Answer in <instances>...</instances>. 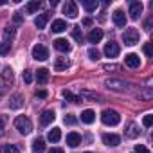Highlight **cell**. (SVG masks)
Returning <instances> with one entry per match:
<instances>
[{
    "label": "cell",
    "mask_w": 153,
    "mask_h": 153,
    "mask_svg": "<svg viewBox=\"0 0 153 153\" xmlns=\"http://www.w3.org/2000/svg\"><path fill=\"white\" fill-rule=\"evenodd\" d=\"M15 128H16L22 135H29V133L33 131V123H31L29 117H25V115H18V117L15 119Z\"/></svg>",
    "instance_id": "6da1fadb"
},
{
    "label": "cell",
    "mask_w": 153,
    "mask_h": 153,
    "mask_svg": "<svg viewBox=\"0 0 153 153\" xmlns=\"http://www.w3.org/2000/svg\"><path fill=\"white\" fill-rule=\"evenodd\" d=\"M101 121H103L106 126H117V124L121 123V115H119V112L106 108V110H103V114H101Z\"/></svg>",
    "instance_id": "7a4b0ae2"
},
{
    "label": "cell",
    "mask_w": 153,
    "mask_h": 153,
    "mask_svg": "<svg viewBox=\"0 0 153 153\" xmlns=\"http://www.w3.org/2000/svg\"><path fill=\"white\" fill-rule=\"evenodd\" d=\"M13 79H15V76H13V70L9 67H6L2 70V74H0V94H4L7 90V87L13 85Z\"/></svg>",
    "instance_id": "3957f363"
},
{
    "label": "cell",
    "mask_w": 153,
    "mask_h": 153,
    "mask_svg": "<svg viewBox=\"0 0 153 153\" xmlns=\"http://www.w3.org/2000/svg\"><path fill=\"white\" fill-rule=\"evenodd\" d=\"M123 42L124 45H135L139 43V31L137 29H126L123 34Z\"/></svg>",
    "instance_id": "277c9868"
},
{
    "label": "cell",
    "mask_w": 153,
    "mask_h": 153,
    "mask_svg": "<svg viewBox=\"0 0 153 153\" xmlns=\"http://www.w3.org/2000/svg\"><path fill=\"white\" fill-rule=\"evenodd\" d=\"M33 58L38 59V61H45V59L49 58V49H47L45 45H42V43L34 45V47H33Z\"/></svg>",
    "instance_id": "5b68a950"
},
{
    "label": "cell",
    "mask_w": 153,
    "mask_h": 153,
    "mask_svg": "<svg viewBox=\"0 0 153 153\" xmlns=\"http://www.w3.org/2000/svg\"><path fill=\"white\" fill-rule=\"evenodd\" d=\"M119 52H121V49H119V45H117L115 42H108V43L105 45V54H106V58H117Z\"/></svg>",
    "instance_id": "8992f818"
},
{
    "label": "cell",
    "mask_w": 153,
    "mask_h": 153,
    "mask_svg": "<svg viewBox=\"0 0 153 153\" xmlns=\"http://www.w3.org/2000/svg\"><path fill=\"white\" fill-rule=\"evenodd\" d=\"M142 9H144L142 2H131V4H130V18H131V20H137V18L142 15Z\"/></svg>",
    "instance_id": "52a82bcc"
},
{
    "label": "cell",
    "mask_w": 153,
    "mask_h": 153,
    "mask_svg": "<svg viewBox=\"0 0 153 153\" xmlns=\"http://www.w3.org/2000/svg\"><path fill=\"white\" fill-rule=\"evenodd\" d=\"M54 119H56V114H54L52 110H43L42 115H40V124H42V126H49Z\"/></svg>",
    "instance_id": "ba28073f"
},
{
    "label": "cell",
    "mask_w": 153,
    "mask_h": 153,
    "mask_svg": "<svg viewBox=\"0 0 153 153\" xmlns=\"http://www.w3.org/2000/svg\"><path fill=\"white\" fill-rule=\"evenodd\" d=\"M63 13L68 18H76V16H78V6H76V2H70V0H68V2L63 6Z\"/></svg>",
    "instance_id": "9c48e42d"
},
{
    "label": "cell",
    "mask_w": 153,
    "mask_h": 153,
    "mask_svg": "<svg viewBox=\"0 0 153 153\" xmlns=\"http://www.w3.org/2000/svg\"><path fill=\"white\" fill-rule=\"evenodd\" d=\"M52 45H54V49L59 51V52H68V51H70V43H68L65 38H58V40H54Z\"/></svg>",
    "instance_id": "30bf717a"
},
{
    "label": "cell",
    "mask_w": 153,
    "mask_h": 153,
    "mask_svg": "<svg viewBox=\"0 0 153 153\" xmlns=\"http://www.w3.org/2000/svg\"><path fill=\"white\" fill-rule=\"evenodd\" d=\"M105 85H106V88H112V90H124V88L128 87V85H126L124 81H121V79H106Z\"/></svg>",
    "instance_id": "8fae6325"
},
{
    "label": "cell",
    "mask_w": 153,
    "mask_h": 153,
    "mask_svg": "<svg viewBox=\"0 0 153 153\" xmlns=\"http://www.w3.org/2000/svg\"><path fill=\"white\" fill-rule=\"evenodd\" d=\"M103 142L106 144V146H119V142H121V137L119 135H115V133H105L103 135Z\"/></svg>",
    "instance_id": "7c38bea8"
},
{
    "label": "cell",
    "mask_w": 153,
    "mask_h": 153,
    "mask_svg": "<svg viewBox=\"0 0 153 153\" xmlns=\"http://www.w3.org/2000/svg\"><path fill=\"white\" fill-rule=\"evenodd\" d=\"M112 18H114V24H115L117 27H124V25H126V15H124V13H123L121 9L114 11Z\"/></svg>",
    "instance_id": "4fadbf2b"
},
{
    "label": "cell",
    "mask_w": 153,
    "mask_h": 153,
    "mask_svg": "<svg viewBox=\"0 0 153 153\" xmlns=\"http://www.w3.org/2000/svg\"><path fill=\"white\" fill-rule=\"evenodd\" d=\"M67 144H68L70 148L79 146V144H81V135H79V133H76V131H70V133L67 135Z\"/></svg>",
    "instance_id": "5bb4252c"
},
{
    "label": "cell",
    "mask_w": 153,
    "mask_h": 153,
    "mask_svg": "<svg viewBox=\"0 0 153 153\" xmlns=\"http://www.w3.org/2000/svg\"><path fill=\"white\" fill-rule=\"evenodd\" d=\"M49 18H51V15H49V13H43V15H38V16L34 18V25H36V29H45V25H47V22H49Z\"/></svg>",
    "instance_id": "9a60e30c"
},
{
    "label": "cell",
    "mask_w": 153,
    "mask_h": 153,
    "mask_svg": "<svg viewBox=\"0 0 153 153\" xmlns=\"http://www.w3.org/2000/svg\"><path fill=\"white\" fill-rule=\"evenodd\" d=\"M24 106V97L20 96V94H15L11 99H9V108L11 110H18V108H22Z\"/></svg>",
    "instance_id": "2e32d148"
},
{
    "label": "cell",
    "mask_w": 153,
    "mask_h": 153,
    "mask_svg": "<svg viewBox=\"0 0 153 153\" xmlns=\"http://www.w3.org/2000/svg\"><path fill=\"white\" fill-rule=\"evenodd\" d=\"M124 63H126L130 68H137V67H140V59H139L137 54H128V56L124 58Z\"/></svg>",
    "instance_id": "e0dca14e"
},
{
    "label": "cell",
    "mask_w": 153,
    "mask_h": 153,
    "mask_svg": "<svg viewBox=\"0 0 153 153\" xmlns=\"http://www.w3.org/2000/svg\"><path fill=\"white\" fill-rule=\"evenodd\" d=\"M36 81H38V85H45L49 81V70L47 68H38V72H36Z\"/></svg>",
    "instance_id": "ac0fdd59"
},
{
    "label": "cell",
    "mask_w": 153,
    "mask_h": 153,
    "mask_svg": "<svg viewBox=\"0 0 153 153\" xmlns=\"http://www.w3.org/2000/svg\"><path fill=\"white\" fill-rule=\"evenodd\" d=\"M101 40H103V31L101 29H92L88 33V42L90 43H99Z\"/></svg>",
    "instance_id": "d6986e66"
},
{
    "label": "cell",
    "mask_w": 153,
    "mask_h": 153,
    "mask_svg": "<svg viewBox=\"0 0 153 153\" xmlns=\"http://www.w3.org/2000/svg\"><path fill=\"white\" fill-rule=\"evenodd\" d=\"M70 67V61H68V58H56V61H54V68L59 72V70H67Z\"/></svg>",
    "instance_id": "ffe728a7"
},
{
    "label": "cell",
    "mask_w": 153,
    "mask_h": 153,
    "mask_svg": "<svg viewBox=\"0 0 153 153\" xmlns=\"http://www.w3.org/2000/svg\"><path fill=\"white\" fill-rule=\"evenodd\" d=\"M81 121H83L85 124H92V123L96 121V114H94L92 110H83V112H81Z\"/></svg>",
    "instance_id": "44dd1931"
},
{
    "label": "cell",
    "mask_w": 153,
    "mask_h": 153,
    "mask_svg": "<svg viewBox=\"0 0 153 153\" xmlns=\"http://www.w3.org/2000/svg\"><path fill=\"white\" fill-rule=\"evenodd\" d=\"M139 126L135 124V123H130L128 124V128H126V137H130V139H135V137H139Z\"/></svg>",
    "instance_id": "7402d4cb"
},
{
    "label": "cell",
    "mask_w": 153,
    "mask_h": 153,
    "mask_svg": "<svg viewBox=\"0 0 153 153\" xmlns=\"http://www.w3.org/2000/svg\"><path fill=\"white\" fill-rule=\"evenodd\" d=\"M67 31V22L65 20H54L52 22V33H63Z\"/></svg>",
    "instance_id": "603a6c76"
},
{
    "label": "cell",
    "mask_w": 153,
    "mask_h": 153,
    "mask_svg": "<svg viewBox=\"0 0 153 153\" xmlns=\"http://www.w3.org/2000/svg\"><path fill=\"white\" fill-rule=\"evenodd\" d=\"M47 139H49L51 142H58V140L61 139V130H59V128H52V130L47 133Z\"/></svg>",
    "instance_id": "cb8c5ba5"
},
{
    "label": "cell",
    "mask_w": 153,
    "mask_h": 153,
    "mask_svg": "<svg viewBox=\"0 0 153 153\" xmlns=\"http://www.w3.org/2000/svg\"><path fill=\"white\" fill-rule=\"evenodd\" d=\"M81 4H83V7H85L88 13L96 11V9H97V6H99V4H97V0H83Z\"/></svg>",
    "instance_id": "d4e9b609"
},
{
    "label": "cell",
    "mask_w": 153,
    "mask_h": 153,
    "mask_svg": "<svg viewBox=\"0 0 153 153\" xmlns=\"http://www.w3.org/2000/svg\"><path fill=\"white\" fill-rule=\"evenodd\" d=\"M40 7H42V2H38V0H33V2H29V4L25 6V13H36Z\"/></svg>",
    "instance_id": "484cf974"
},
{
    "label": "cell",
    "mask_w": 153,
    "mask_h": 153,
    "mask_svg": "<svg viewBox=\"0 0 153 153\" xmlns=\"http://www.w3.org/2000/svg\"><path fill=\"white\" fill-rule=\"evenodd\" d=\"M45 149V142H43V139H36L34 142H33V151L34 153H42Z\"/></svg>",
    "instance_id": "4316f807"
},
{
    "label": "cell",
    "mask_w": 153,
    "mask_h": 153,
    "mask_svg": "<svg viewBox=\"0 0 153 153\" xmlns=\"http://www.w3.org/2000/svg\"><path fill=\"white\" fill-rule=\"evenodd\" d=\"M0 153H20V151L13 144H4V146H0Z\"/></svg>",
    "instance_id": "83f0119b"
},
{
    "label": "cell",
    "mask_w": 153,
    "mask_h": 153,
    "mask_svg": "<svg viewBox=\"0 0 153 153\" xmlns=\"http://www.w3.org/2000/svg\"><path fill=\"white\" fill-rule=\"evenodd\" d=\"M72 36H74L76 42H79V43L83 42V33H81V27H79V25H76V27L72 29Z\"/></svg>",
    "instance_id": "f1b7e54d"
},
{
    "label": "cell",
    "mask_w": 153,
    "mask_h": 153,
    "mask_svg": "<svg viewBox=\"0 0 153 153\" xmlns=\"http://www.w3.org/2000/svg\"><path fill=\"white\" fill-rule=\"evenodd\" d=\"M63 97H65V99H68V101H72V103H79V101H81V97L74 96L70 90H63Z\"/></svg>",
    "instance_id": "f546056e"
},
{
    "label": "cell",
    "mask_w": 153,
    "mask_h": 153,
    "mask_svg": "<svg viewBox=\"0 0 153 153\" xmlns=\"http://www.w3.org/2000/svg\"><path fill=\"white\" fill-rule=\"evenodd\" d=\"M88 56H90V59H94V61H97L101 54H99V51H97L96 47H90V49H88Z\"/></svg>",
    "instance_id": "4dcf8cb0"
},
{
    "label": "cell",
    "mask_w": 153,
    "mask_h": 153,
    "mask_svg": "<svg viewBox=\"0 0 153 153\" xmlns=\"http://www.w3.org/2000/svg\"><path fill=\"white\" fill-rule=\"evenodd\" d=\"M22 78H24V81H25L27 85H31V83H33V72H31V70H24Z\"/></svg>",
    "instance_id": "1f68e13d"
},
{
    "label": "cell",
    "mask_w": 153,
    "mask_h": 153,
    "mask_svg": "<svg viewBox=\"0 0 153 153\" xmlns=\"http://www.w3.org/2000/svg\"><path fill=\"white\" fill-rule=\"evenodd\" d=\"M9 51H11V43H9V42L0 43V54H7Z\"/></svg>",
    "instance_id": "d6a6232c"
},
{
    "label": "cell",
    "mask_w": 153,
    "mask_h": 153,
    "mask_svg": "<svg viewBox=\"0 0 153 153\" xmlns=\"http://www.w3.org/2000/svg\"><path fill=\"white\" fill-rule=\"evenodd\" d=\"M4 34H6V38H7V40H9V43H11V40H13V38H15V34H16V31H15V29H13V27H7V29H6V33H4Z\"/></svg>",
    "instance_id": "836d02e7"
},
{
    "label": "cell",
    "mask_w": 153,
    "mask_h": 153,
    "mask_svg": "<svg viewBox=\"0 0 153 153\" xmlns=\"http://www.w3.org/2000/svg\"><path fill=\"white\" fill-rule=\"evenodd\" d=\"M151 123H153V115H151V114H146V115H144V119H142V124H144L146 128H149V126H151Z\"/></svg>",
    "instance_id": "e575fe53"
},
{
    "label": "cell",
    "mask_w": 153,
    "mask_h": 153,
    "mask_svg": "<svg viewBox=\"0 0 153 153\" xmlns=\"http://www.w3.org/2000/svg\"><path fill=\"white\" fill-rule=\"evenodd\" d=\"M81 97H90V99H99V96H97V94H94V92H88V90H83V92H81Z\"/></svg>",
    "instance_id": "d590c367"
},
{
    "label": "cell",
    "mask_w": 153,
    "mask_h": 153,
    "mask_svg": "<svg viewBox=\"0 0 153 153\" xmlns=\"http://www.w3.org/2000/svg\"><path fill=\"white\" fill-rule=\"evenodd\" d=\"M76 121H78V119H76L72 114H67V115H65V123H67V124H76Z\"/></svg>",
    "instance_id": "8d00e7d4"
},
{
    "label": "cell",
    "mask_w": 153,
    "mask_h": 153,
    "mask_svg": "<svg viewBox=\"0 0 153 153\" xmlns=\"http://www.w3.org/2000/svg\"><path fill=\"white\" fill-rule=\"evenodd\" d=\"M135 153H149V149L146 146H142V144H137L135 146Z\"/></svg>",
    "instance_id": "74e56055"
},
{
    "label": "cell",
    "mask_w": 153,
    "mask_h": 153,
    "mask_svg": "<svg viewBox=\"0 0 153 153\" xmlns=\"http://www.w3.org/2000/svg\"><path fill=\"white\" fill-rule=\"evenodd\" d=\"M144 54H146L148 58H151V43H146V45H144Z\"/></svg>",
    "instance_id": "f35d334b"
},
{
    "label": "cell",
    "mask_w": 153,
    "mask_h": 153,
    "mask_svg": "<svg viewBox=\"0 0 153 153\" xmlns=\"http://www.w3.org/2000/svg\"><path fill=\"white\" fill-rule=\"evenodd\" d=\"M4 130H6V119H4L2 115H0V135L4 133Z\"/></svg>",
    "instance_id": "ab89813d"
},
{
    "label": "cell",
    "mask_w": 153,
    "mask_h": 153,
    "mask_svg": "<svg viewBox=\"0 0 153 153\" xmlns=\"http://www.w3.org/2000/svg\"><path fill=\"white\" fill-rule=\"evenodd\" d=\"M117 68H119L117 65H110V63H106V65H105V70H117Z\"/></svg>",
    "instance_id": "60d3db41"
},
{
    "label": "cell",
    "mask_w": 153,
    "mask_h": 153,
    "mask_svg": "<svg viewBox=\"0 0 153 153\" xmlns=\"http://www.w3.org/2000/svg\"><path fill=\"white\" fill-rule=\"evenodd\" d=\"M36 96H38V97H42V99H45V97H47V90H38V92H36Z\"/></svg>",
    "instance_id": "b9f144b4"
},
{
    "label": "cell",
    "mask_w": 153,
    "mask_h": 153,
    "mask_svg": "<svg viewBox=\"0 0 153 153\" xmlns=\"http://www.w3.org/2000/svg\"><path fill=\"white\" fill-rule=\"evenodd\" d=\"M140 97H142V99H149V97H151V90H146V92H142V94H140Z\"/></svg>",
    "instance_id": "7bdbcfd3"
},
{
    "label": "cell",
    "mask_w": 153,
    "mask_h": 153,
    "mask_svg": "<svg viewBox=\"0 0 153 153\" xmlns=\"http://www.w3.org/2000/svg\"><path fill=\"white\" fill-rule=\"evenodd\" d=\"M49 153H63V149H61V148H52Z\"/></svg>",
    "instance_id": "ee69618b"
},
{
    "label": "cell",
    "mask_w": 153,
    "mask_h": 153,
    "mask_svg": "<svg viewBox=\"0 0 153 153\" xmlns=\"http://www.w3.org/2000/svg\"><path fill=\"white\" fill-rule=\"evenodd\" d=\"M83 24H85V25H90V24H92V20H90V18H85V20H83Z\"/></svg>",
    "instance_id": "f6af8a7d"
},
{
    "label": "cell",
    "mask_w": 153,
    "mask_h": 153,
    "mask_svg": "<svg viewBox=\"0 0 153 153\" xmlns=\"http://www.w3.org/2000/svg\"><path fill=\"white\" fill-rule=\"evenodd\" d=\"M85 153H92V151H85Z\"/></svg>",
    "instance_id": "bcb514c9"
}]
</instances>
